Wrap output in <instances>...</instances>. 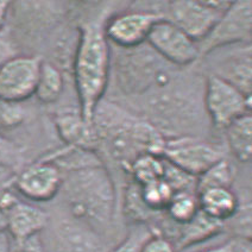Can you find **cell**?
<instances>
[{
    "mask_svg": "<svg viewBox=\"0 0 252 252\" xmlns=\"http://www.w3.org/2000/svg\"><path fill=\"white\" fill-rule=\"evenodd\" d=\"M93 117L98 142L104 143L111 157L128 171L132 163L144 154L161 155L165 139L150 123L127 117L117 108L98 106Z\"/></svg>",
    "mask_w": 252,
    "mask_h": 252,
    "instance_id": "1",
    "label": "cell"
},
{
    "mask_svg": "<svg viewBox=\"0 0 252 252\" xmlns=\"http://www.w3.org/2000/svg\"><path fill=\"white\" fill-rule=\"evenodd\" d=\"M61 189L71 218L98 233L112 225L117 208L116 189L101 164L68 171Z\"/></svg>",
    "mask_w": 252,
    "mask_h": 252,
    "instance_id": "2",
    "label": "cell"
},
{
    "mask_svg": "<svg viewBox=\"0 0 252 252\" xmlns=\"http://www.w3.org/2000/svg\"><path fill=\"white\" fill-rule=\"evenodd\" d=\"M80 113L93 124L96 107L104 96L110 75V47L104 25L88 23L80 29L73 61Z\"/></svg>",
    "mask_w": 252,
    "mask_h": 252,
    "instance_id": "3",
    "label": "cell"
},
{
    "mask_svg": "<svg viewBox=\"0 0 252 252\" xmlns=\"http://www.w3.org/2000/svg\"><path fill=\"white\" fill-rule=\"evenodd\" d=\"M252 36V2L232 1L205 38L196 43L200 56L234 44H250Z\"/></svg>",
    "mask_w": 252,
    "mask_h": 252,
    "instance_id": "4",
    "label": "cell"
},
{
    "mask_svg": "<svg viewBox=\"0 0 252 252\" xmlns=\"http://www.w3.org/2000/svg\"><path fill=\"white\" fill-rule=\"evenodd\" d=\"M205 107L212 124L225 130L232 122L251 113V95L213 74L206 81Z\"/></svg>",
    "mask_w": 252,
    "mask_h": 252,
    "instance_id": "5",
    "label": "cell"
},
{
    "mask_svg": "<svg viewBox=\"0 0 252 252\" xmlns=\"http://www.w3.org/2000/svg\"><path fill=\"white\" fill-rule=\"evenodd\" d=\"M0 212L5 217V232L18 248L36 238L49 222L47 212L22 201L8 189L0 193Z\"/></svg>",
    "mask_w": 252,
    "mask_h": 252,
    "instance_id": "6",
    "label": "cell"
},
{
    "mask_svg": "<svg viewBox=\"0 0 252 252\" xmlns=\"http://www.w3.org/2000/svg\"><path fill=\"white\" fill-rule=\"evenodd\" d=\"M232 1H171L168 21L196 43L210 33Z\"/></svg>",
    "mask_w": 252,
    "mask_h": 252,
    "instance_id": "7",
    "label": "cell"
},
{
    "mask_svg": "<svg viewBox=\"0 0 252 252\" xmlns=\"http://www.w3.org/2000/svg\"><path fill=\"white\" fill-rule=\"evenodd\" d=\"M42 60L16 55L0 67V100L19 102L35 95Z\"/></svg>",
    "mask_w": 252,
    "mask_h": 252,
    "instance_id": "8",
    "label": "cell"
},
{
    "mask_svg": "<svg viewBox=\"0 0 252 252\" xmlns=\"http://www.w3.org/2000/svg\"><path fill=\"white\" fill-rule=\"evenodd\" d=\"M162 156L171 164L196 179L224 158V155L217 147L190 137L165 140Z\"/></svg>",
    "mask_w": 252,
    "mask_h": 252,
    "instance_id": "9",
    "label": "cell"
},
{
    "mask_svg": "<svg viewBox=\"0 0 252 252\" xmlns=\"http://www.w3.org/2000/svg\"><path fill=\"white\" fill-rule=\"evenodd\" d=\"M147 42L161 59L173 64L188 65L200 57L196 42L165 17L154 25Z\"/></svg>",
    "mask_w": 252,
    "mask_h": 252,
    "instance_id": "10",
    "label": "cell"
},
{
    "mask_svg": "<svg viewBox=\"0 0 252 252\" xmlns=\"http://www.w3.org/2000/svg\"><path fill=\"white\" fill-rule=\"evenodd\" d=\"M162 18H164L162 13L151 11L120 13L107 21L104 32L107 41L120 48L132 49L147 42L151 29Z\"/></svg>",
    "mask_w": 252,
    "mask_h": 252,
    "instance_id": "11",
    "label": "cell"
},
{
    "mask_svg": "<svg viewBox=\"0 0 252 252\" xmlns=\"http://www.w3.org/2000/svg\"><path fill=\"white\" fill-rule=\"evenodd\" d=\"M62 171L49 159L33 163L14 177L13 185L23 196L35 202H47L60 193Z\"/></svg>",
    "mask_w": 252,
    "mask_h": 252,
    "instance_id": "12",
    "label": "cell"
},
{
    "mask_svg": "<svg viewBox=\"0 0 252 252\" xmlns=\"http://www.w3.org/2000/svg\"><path fill=\"white\" fill-rule=\"evenodd\" d=\"M96 231L70 218L55 225L43 252H106L104 242Z\"/></svg>",
    "mask_w": 252,
    "mask_h": 252,
    "instance_id": "13",
    "label": "cell"
},
{
    "mask_svg": "<svg viewBox=\"0 0 252 252\" xmlns=\"http://www.w3.org/2000/svg\"><path fill=\"white\" fill-rule=\"evenodd\" d=\"M55 124L60 136L68 147L92 150L99 144L98 136L93 124H88L79 112H62L55 118Z\"/></svg>",
    "mask_w": 252,
    "mask_h": 252,
    "instance_id": "14",
    "label": "cell"
},
{
    "mask_svg": "<svg viewBox=\"0 0 252 252\" xmlns=\"http://www.w3.org/2000/svg\"><path fill=\"white\" fill-rule=\"evenodd\" d=\"M171 225L175 230L173 243L176 246L177 251L205 242L212 237L218 236L225 230L224 222L206 216L201 211L197 212L196 216L186 224L176 225L171 221Z\"/></svg>",
    "mask_w": 252,
    "mask_h": 252,
    "instance_id": "15",
    "label": "cell"
},
{
    "mask_svg": "<svg viewBox=\"0 0 252 252\" xmlns=\"http://www.w3.org/2000/svg\"><path fill=\"white\" fill-rule=\"evenodd\" d=\"M200 211L218 221H228L239 207V196L232 188L216 187L196 194Z\"/></svg>",
    "mask_w": 252,
    "mask_h": 252,
    "instance_id": "16",
    "label": "cell"
},
{
    "mask_svg": "<svg viewBox=\"0 0 252 252\" xmlns=\"http://www.w3.org/2000/svg\"><path fill=\"white\" fill-rule=\"evenodd\" d=\"M226 131L228 147L233 156L242 163H249L252 158V119L251 113L244 114L232 122Z\"/></svg>",
    "mask_w": 252,
    "mask_h": 252,
    "instance_id": "17",
    "label": "cell"
},
{
    "mask_svg": "<svg viewBox=\"0 0 252 252\" xmlns=\"http://www.w3.org/2000/svg\"><path fill=\"white\" fill-rule=\"evenodd\" d=\"M251 50L250 45H248L242 54L232 56L230 60L225 62L224 68H222L224 73L219 74L218 76L236 86L246 95H251ZM214 75H217V74H214Z\"/></svg>",
    "mask_w": 252,
    "mask_h": 252,
    "instance_id": "18",
    "label": "cell"
},
{
    "mask_svg": "<svg viewBox=\"0 0 252 252\" xmlns=\"http://www.w3.org/2000/svg\"><path fill=\"white\" fill-rule=\"evenodd\" d=\"M62 71L55 64L42 61L37 80L35 95L43 104H53L59 100L63 91Z\"/></svg>",
    "mask_w": 252,
    "mask_h": 252,
    "instance_id": "19",
    "label": "cell"
},
{
    "mask_svg": "<svg viewBox=\"0 0 252 252\" xmlns=\"http://www.w3.org/2000/svg\"><path fill=\"white\" fill-rule=\"evenodd\" d=\"M127 173L139 186L161 180L164 174V158L161 155L144 154L132 163Z\"/></svg>",
    "mask_w": 252,
    "mask_h": 252,
    "instance_id": "20",
    "label": "cell"
},
{
    "mask_svg": "<svg viewBox=\"0 0 252 252\" xmlns=\"http://www.w3.org/2000/svg\"><path fill=\"white\" fill-rule=\"evenodd\" d=\"M200 211L197 195L190 191H179L174 194L165 208L164 214L176 225H183L190 221Z\"/></svg>",
    "mask_w": 252,
    "mask_h": 252,
    "instance_id": "21",
    "label": "cell"
},
{
    "mask_svg": "<svg viewBox=\"0 0 252 252\" xmlns=\"http://www.w3.org/2000/svg\"><path fill=\"white\" fill-rule=\"evenodd\" d=\"M234 171L233 165L225 158L220 159L216 164L206 170L202 175L196 179V194L201 190L208 188L216 187H226L231 188L232 183L234 181Z\"/></svg>",
    "mask_w": 252,
    "mask_h": 252,
    "instance_id": "22",
    "label": "cell"
},
{
    "mask_svg": "<svg viewBox=\"0 0 252 252\" xmlns=\"http://www.w3.org/2000/svg\"><path fill=\"white\" fill-rule=\"evenodd\" d=\"M139 187L143 201L151 211L158 214L164 213L171 197L175 194L173 188L163 179L149 182Z\"/></svg>",
    "mask_w": 252,
    "mask_h": 252,
    "instance_id": "23",
    "label": "cell"
},
{
    "mask_svg": "<svg viewBox=\"0 0 252 252\" xmlns=\"http://www.w3.org/2000/svg\"><path fill=\"white\" fill-rule=\"evenodd\" d=\"M153 232L151 226L133 225L125 238L108 252H139L143 243L153 234Z\"/></svg>",
    "mask_w": 252,
    "mask_h": 252,
    "instance_id": "24",
    "label": "cell"
},
{
    "mask_svg": "<svg viewBox=\"0 0 252 252\" xmlns=\"http://www.w3.org/2000/svg\"><path fill=\"white\" fill-rule=\"evenodd\" d=\"M25 118V113L19 102L0 100V128H12L18 126Z\"/></svg>",
    "mask_w": 252,
    "mask_h": 252,
    "instance_id": "25",
    "label": "cell"
},
{
    "mask_svg": "<svg viewBox=\"0 0 252 252\" xmlns=\"http://www.w3.org/2000/svg\"><path fill=\"white\" fill-rule=\"evenodd\" d=\"M139 252H179L176 246L168 237L154 231L149 238L143 243Z\"/></svg>",
    "mask_w": 252,
    "mask_h": 252,
    "instance_id": "26",
    "label": "cell"
},
{
    "mask_svg": "<svg viewBox=\"0 0 252 252\" xmlns=\"http://www.w3.org/2000/svg\"><path fill=\"white\" fill-rule=\"evenodd\" d=\"M18 149L14 147L13 143L0 136V165L13 168L14 162L18 159Z\"/></svg>",
    "mask_w": 252,
    "mask_h": 252,
    "instance_id": "27",
    "label": "cell"
},
{
    "mask_svg": "<svg viewBox=\"0 0 252 252\" xmlns=\"http://www.w3.org/2000/svg\"><path fill=\"white\" fill-rule=\"evenodd\" d=\"M17 174L14 173V169L10 167H2L0 165V193L5 189H8L13 186L14 177Z\"/></svg>",
    "mask_w": 252,
    "mask_h": 252,
    "instance_id": "28",
    "label": "cell"
},
{
    "mask_svg": "<svg viewBox=\"0 0 252 252\" xmlns=\"http://www.w3.org/2000/svg\"><path fill=\"white\" fill-rule=\"evenodd\" d=\"M13 56H16V53H14L11 42L0 36V67L8 60L12 59Z\"/></svg>",
    "mask_w": 252,
    "mask_h": 252,
    "instance_id": "29",
    "label": "cell"
},
{
    "mask_svg": "<svg viewBox=\"0 0 252 252\" xmlns=\"http://www.w3.org/2000/svg\"><path fill=\"white\" fill-rule=\"evenodd\" d=\"M231 240V252H252L251 239L233 237Z\"/></svg>",
    "mask_w": 252,
    "mask_h": 252,
    "instance_id": "30",
    "label": "cell"
},
{
    "mask_svg": "<svg viewBox=\"0 0 252 252\" xmlns=\"http://www.w3.org/2000/svg\"><path fill=\"white\" fill-rule=\"evenodd\" d=\"M11 4L8 1H2L0 0V31L4 28L5 22H6V17L8 13V10H10Z\"/></svg>",
    "mask_w": 252,
    "mask_h": 252,
    "instance_id": "31",
    "label": "cell"
},
{
    "mask_svg": "<svg viewBox=\"0 0 252 252\" xmlns=\"http://www.w3.org/2000/svg\"><path fill=\"white\" fill-rule=\"evenodd\" d=\"M0 252H11V239L6 232L0 233Z\"/></svg>",
    "mask_w": 252,
    "mask_h": 252,
    "instance_id": "32",
    "label": "cell"
},
{
    "mask_svg": "<svg viewBox=\"0 0 252 252\" xmlns=\"http://www.w3.org/2000/svg\"><path fill=\"white\" fill-rule=\"evenodd\" d=\"M200 252H231V240H228V242H226L219 246H214V248L207 249V250Z\"/></svg>",
    "mask_w": 252,
    "mask_h": 252,
    "instance_id": "33",
    "label": "cell"
},
{
    "mask_svg": "<svg viewBox=\"0 0 252 252\" xmlns=\"http://www.w3.org/2000/svg\"><path fill=\"white\" fill-rule=\"evenodd\" d=\"M14 252H43V250H42V245L35 246V248H32V246H31L30 240H29V242L25 243L24 245L19 246L18 250L14 251Z\"/></svg>",
    "mask_w": 252,
    "mask_h": 252,
    "instance_id": "34",
    "label": "cell"
}]
</instances>
